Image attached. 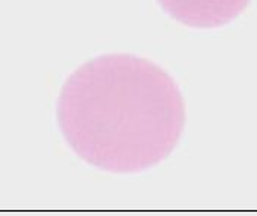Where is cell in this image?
Returning <instances> with one entry per match:
<instances>
[{"label":"cell","mask_w":257,"mask_h":216,"mask_svg":"<svg viewBox=\"0 0 257 216\" xmlns=\"http://www.w3.org/2000/svg\"><path fill=\"white\" fill-rule=\"evenodd\" d=\"M162 9L184 25L215 28L234 21L251 0H158Z\"/></svg>","instance_id":"2"},{"label":"cell","mask_w":257,"mask_h":216,"mask_svg":"<svg viewBox=\"0 0 257 216\" xmlns=\"http://www.w3.org/2000/svg\"><path fill=\"white\" fill-rule=\"evenodd\" d=\"M58 122L84 162L133 174L172 153L184 130L185 107L177 82L156 63L133 55H106L66 79Z\"/></svg>","instance_id":"1"}]
</instances>
